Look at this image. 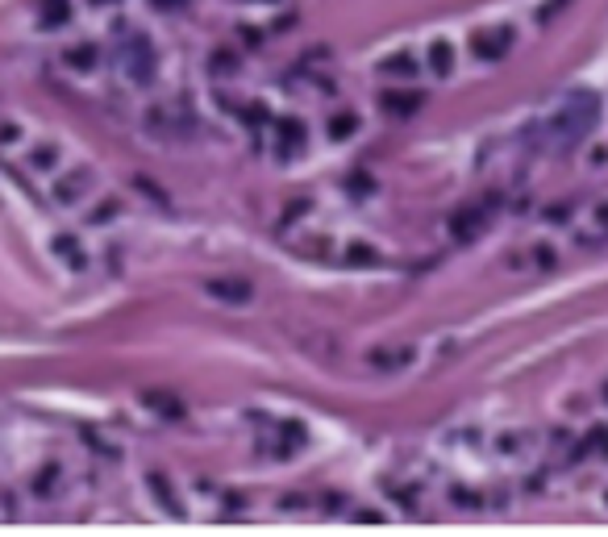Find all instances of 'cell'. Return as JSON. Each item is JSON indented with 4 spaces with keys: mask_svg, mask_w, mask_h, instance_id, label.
Here are the masks:
<instances>
[{
    "mask_svg": "<svg viewBox=\"0 0 608 537\" xmlns=\"http://www.w3.org/2000/svg\"><path fill=\"white\" fill-rule=\"evenodd\" d=\"M596 117H600V100H596L592 92H575L567 104H563V113H558L554 121H546V138H550V146H563V150L579 146V142L592 133Z\"/></svg>",
    "mask_w": 608,
    "mask_h": 537,
    "instance_id": "obj_1",
    "label": "cell"
},
{
    "mask_svg": "<svg viewBox=\"0 0 608 537\" xmlns=\"http://www.w3.org/2000/svg\"><path fill=\"white\" fill-rule=\"evenodd\" d=\"M126 71H129V79H138V84H146V79L155 75V50H150V42H146L142 33H133V38H129Z\"/></svg>",
    "mask_w": 608,
    "mask_h": 537,
    "instance_id": "obj_2",
    "label": "cell"
},
{
    "mask_svg": "<svg viewBox=\"0 0 608 537\" xmlns=\"http://www.w3.org/2000/svg\"><path fill=\"white\" fill-rule=\"evenodd\" d=\"M209 296L229 300V304H246V300H250V284H242V279H213V284H209Z\"/></svg>",
    "mask_w": 608,
    "mask_h": 537,
    "instance_id": "obj_3",
    "label": "cell"
},
{
    "mask_svg": "<svg viewBox=\"0 0 608 537\" xmlns=\"http://www.w3.org/2000/svg\"><path fill=\"white\" fill-rule=\"evenodd\" d=\"M304 142V129H300V121H280V133H275V150H280V158H288L296 146Z\"/></svg>",
    "mask_w": 608,
    "mask_h": 537,
    "instance_id": "obj_4",
    "label": "cell"
},
{
    "mask_svg": "<svg viewBox=\"0 0 608 537\" xmlns=\"http://www.w3.org/2000/svg\"><path fill=\"white\" fill-rule=\"evenodd\" d=\"M504 46H509V30L480 33V38H475V50H480V55H487V59H500V55H504Z\"/></svg>",
    "mask_w": 608,
    "mask_h": 537,
    "instance_id": "obj_5",
    "label": "cell"
},
{
    "mask_svg": "<svg viewBox=\"0 0 608 537\" xmlns=\"http://www.w3.org/2000/svg\"><path fill=\"white\" fill-rule=\"evenodd\" d=\"M416 104H421V96H384L387 113H413Z\"/></svg>",
    "mask_w": 608,
    "mask_h": 537,
    "instance_id": "obj_6",
    "label": "cell"
},
{
    "mask_svg": "<svg viewBox=\"0 0 608 537\" xmlns=\"http://www.w3.org/2000/svg\"><path fill=\"white\" fill-rule=\"evenodd\" d=\"M404 358H413V354H409V350H387V354H371V362H375V367H400Z\"/></svg>",
    "mask_w": 608,
    "mask_h": 537,
    "instance_id": "obj_7",
    "label": "cell"
},
{
    "mask_svg": "<svg viewBox=\"0 0 608 537\" xmlns=\"http://www.w3.org/2000/svg\"><path fill=\"white\" fill-rule=\"evenodd\" d=\"M333 138H342V133H354V117L346 113V117H333V129H329Z\"/></svg>",
    "mask_w": 608,
    "mask_h": 537,
    "instance_id": "obj_8",
    "label": "cell"
},
{
    "mask_svg": "<svg viewBox=\"0 0 608 537\" xmlns=\"http://www.w3.org/2000/svg\"><path fill=\"white\" fill-rule=\"evenodd\" d=\"M433 67H438V71H450V46H442V42L433 46Z\"/></svg>",
    "mask_w": 608,
    "mask_h": 537,
    "instance_id": "obj_9",
    "label": "cell"
},
{
    "mask_svg": "<svg viewBox=\"0 0 608 537\" xmlns=\"http://www.w3.org/2000/svg\"><path fill=\"white\" fill-rule=\"evenodd\" d=\"M387 75H400V71H413V63H404V59H392V63H384Z\"/></svg>",
    "mask_w": 608,
    "mask_h": 537,
    "instance_id": "obj_10",
    "label": "cell"
}]
</instances>
